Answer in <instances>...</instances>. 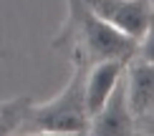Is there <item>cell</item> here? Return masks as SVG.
I'll use <instances>...</instances> for the list:
<instances>
[{
  "label": "cell",
  "mask_w": 154,
  "mask_h": 136,
  "mask_svg": "<svg viewBox=\"0 0 154 136\" xmlns=\"http://www.w3.org/2000/svg\"><path fill=\"white\" fill-rule=\"evenodd\" d=\"M68 3V15L63 28L56 35V45H68L73 50V61H101V58H129L137 53L139 43L119 33L116 28L106 25L104 20L94 15L81 0H66Z\"/></svg>",
  "instance_id": "cell-1"
},
{
  "label": "cell",
  "mask_w": 154,
  "mask_h": 136,
  "mask_svg": "<svg viewBox=\"0 0 154 136\" xmlns=\"http://www.w3.org/2000/svg\"><path fill=\"white\" fill-rule=\"evenodd\" d=\"M88 63L73 61V71L68 76L61 93L43 103H30L25 111V121L33 134H88V111L83 103V71Z\"/></svg>",
  "instance_id": "cell-2"
},
{
  "label": "cell",
  "mask_w": 154,
  "mask_h": 136,
  "mask_svg": "<svg viewBox=\"0 0 154 136\" xmlns=\"http://www.w3.org/2000/svg\"><path fill=\"white\" fill-rule=\"evenodd\" d=\"M99 20L116 28L119 33L144 43L152 35V5L149 0H81Z\"/></svg>",
  "instance_id": "cell-3"
},
{
  "label": "cell",
  "mask_w": 154,
  "mask_h": 136,
  "mask_svg": "<svg viewBox=\"0 0 154 136\" xmlns=\"http://www.w3.org/2000/svg\"><path fill=\"white\" fill-rule=\"evenodd\" d=\"M121 86H124V98H126V106H129L134 121L139 124V119H149L152 108H154V63H152V56L134 53L124 63Z\"/></svg>",
  "instance_id": "cell-4"
},
{
  "label": "cell",
  "mask_w": 154,
  "mask_h": 136,
  "mask_svg": "<svg viewBox=\"0 0 154 136\" xmlns=\"http://www.w3.org/2000/svg\"><path fill=\"white\" fill-rule=\"evenodd\" d=\"M88 134H99V136H131V134H137V121H134L129 106H126L121 78L116 83V88L109 93V98L101 103V108L96 113H91Z\"/></svg>",
  "instance_id": "cell-5"
},
{
  "label": "cell",
  "mask_w": 154,
  "mask_h": 136,
  "mask_svg": "<svg viewBox=\"0 0 154 136\" xmlns=\"http://www.w3.org/2000/svg\"><path fill=\"white\" fill-rule=\"evenodd\" d=\"M124 58H101L91 61L83 71V103H86L88 119L101 108V103L109 98L124 73Z\"/></svg>",
  "instance_id": "cell-6"
},
{
  "label": "cell",
  "mask_w": 154,
  "mask_h": 136,
  "mask_svg": "<svg viewBox=\"0 0 154 136\" xmlns=\"http://www.w3.org/2000/svg\"><path fill=\"white\" fill-rule=\"evenodd\" d=\"M28 106H30V101L25 96L0 103V136H10V134L23 131V121H25Z\"/></svg>",
  "instance_id": "cell-7"
}]
</instances>
